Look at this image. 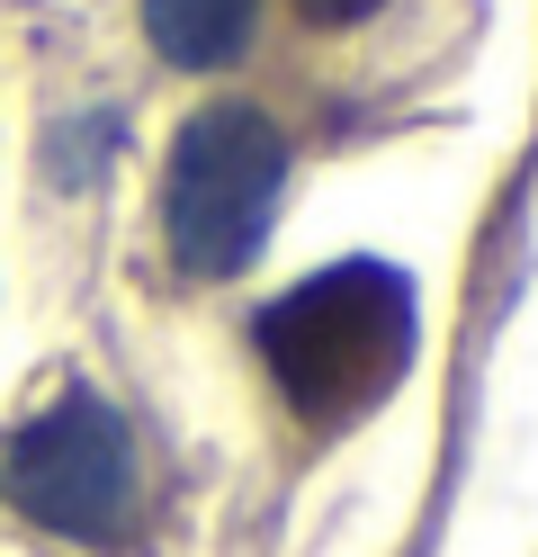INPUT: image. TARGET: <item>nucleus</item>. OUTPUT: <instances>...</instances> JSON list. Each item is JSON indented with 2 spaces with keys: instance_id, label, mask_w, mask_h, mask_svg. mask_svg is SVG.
Instances as JSON below:
<instances>
[{
  "instance_id": "1",
  "label": "nucleus",
  "mask_w": 538,
  "mask_h": 557,
  "mask_svg": "<svg viewBox=\"0 0 538 557\" xmlns=\"http://www.w3.org/2000/svg\"><path fill=\"white\" fill-rule=\"evenodd\" d=\"M413 333L422 306L395 261H333L261 306V360L305 423H350L386 405L413 369Z\"/></svg>"
},
{
  "instance_id": "2",
  "label": "nucleus",
  "mask_w": 538,
  "mask_h": 557,
  "mask_svg": "<svg viewBox=\"0 0 538 557\" xmlns=\"http://www.w3.org/2000/svg\"><path fill=\"white\" fill-rule=\"evenodd\" d=\"M278 198H287V135L270 126V109L215 99V109H198L179 126L171 189H162V225H171L179 270H198V278L251 270L278 225Z\"/></svg>"
},
{
  "instance_id": "3",
  "label": "nucleus",
  "mask_w": 538,
  "mask_h": 557,
  "mask_svg": "<svg viewBox=\"0 0 538 557\" xmlns=\"http://www.w3.org/2000/svg\"><path fill=\"white\" fill-rule=\"evenodd\" d=\"M0 495L36 531L117 548L135 531V432H126V413L90 387L54 396L36 423H18L0 441Z\"/></svg>"
},
{
  "instance_id": "4",
  "label": "nucleus",
  "mask_w": 538,
  "mask_h": 557,
  "mask_svg": "<svg viewBox=\"0 0 538 557\" xmlns=\"http://www.w3.org/2000/svg\"><path fill=\"white\" fill-rule=\"evenodd\" d=\"M261 27V0H143V37L179 73H225Z\"/></svg>"
},
{
  "instance_id": "5",
  "label": "nucleus",
  "mask_w": 538,
  "mask_h": 557,
  "mask_svg": "<svg viewBox=\"0 0 538 557\" xmlns=\"http://www.w3.org/2000/svg\"><path fill=\"white\" fill-rule=\"evenodd\" d=\"M297 10H305L314 27H350V18H368L377 0H297Z\"/></svg>"
}]
</instances>
